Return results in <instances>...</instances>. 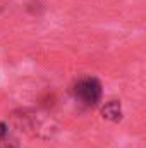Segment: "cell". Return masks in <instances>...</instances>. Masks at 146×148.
Instances as JSON below:
<instances>
[{
	"instance_id": "6da1fadb",
	"label": "cell",
	"mask_w": 146,
	"mask_h": 148,
	"mask_svg": "<svg viewBox=\"0 0 146 148\" xmlns=\"http://www.w3.org/2000/svg\"><path fill=\"white\" fill-rule=\"evenodd\" d=\"M74 97L84 107H93L102 98V83L96 77H83L74 84Z\"/></svg>"
},
{
	"instance_id": "7a4b0ae2",
	"label": "cell",
	"mask_w": 146,
	"mask_h": 148,
	"mask_svg": "<svg viewBox=\"0 0 146 148\" xmlns=\"http://www.w3.org/2000/svg\"><path fill=\"white\" fill-rule=\"evenodd\" d=\"M102 114H103V117L108 119V121H119L120 115H122L120 103L115 102V100H112V102H108V103H105V107L102 109Z\"/></svg>"
},
{
	"instance_id": "3957f363",
	"label": "cell",
	"mask_w": 146,
	"mask_h": 148,
	"mask_svg": "<svg viewBox=\"0 0 146 148\" xmlns=\"http://www.w3.org/2000/svg\"><path fill=\"white\" fill-rule=\"evenodd\" d=\"M0 148H16L14 143H9L5 138H0Z\"/></svg>"
},
{
	"instance_id": "277c9868",
	"label": "cell",
	"mask_w": 146,
	"mask_h": 148,
	"mask_svg": "<svg viewBox=\"0 0 146 148\" xmlns=\"http://www.w3.org/2000/svg\"><path fill=\"white\" fill-rule=\"evenodd\" d=\"M5 134H7V126L0 122V138H5Z\"/></svg>"
}]
</instances>
